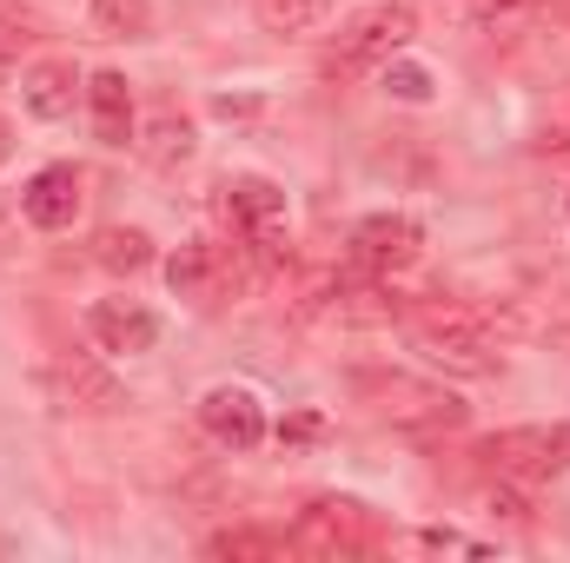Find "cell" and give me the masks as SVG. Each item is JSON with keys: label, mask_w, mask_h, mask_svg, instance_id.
Segmentation results:
<instances>
[{"label": "cell", "mask_w": 570, "mask_h": 563, "mask_svg": "<svg viewBox=\"0 0 570 563\" xmlns=\"http://www.w3.org/2000/svg\"><path fill=\"white\" fill-rule=\"evenodd\" d=\"M13 159V127H7V113H0V166Z\"/></svg>", "instance_id": "cell-24"}, {"label": "cell", "mask_w": 570, "mask_h": 563, "mask_svg": "<svg viewBox=\"0 0 570 563\" xmlns=\"http://www.w3.org/2000/svg\"><path fill=\"white\" fill-rule=\"evenodd\" d=\"M87 332H94L100 352H120V358H140V352L159 345V318L146 305H134V298H100L87 312Z\"/></svg>", "instance_id": "cell-10"}, {"label": "cell", "mask_w": 570, "mask_h": 563, "mask_svg": "<svg viewBox=\"0 0 570 563\" xmlns=\"http://www.w3.org/2000/svg\"><path fill=\"white\" fill-rule=\"evenodd\" d=\"M385 87H392L399 100H431V73L425 67H392V60H385Z\"/></svg>", "instance_id": "cell-22"}, {"label": "cell", "mask_w": 570, "mask_h": 563, "mask_svg": "<svg viewBox=\"0 0 570 563\" xmlns=\"http://www.w3.org/2000/svg\"><path fill=\"white\" fill-rule=\"evenodd\" d=\"M478 464L498 477V484H544L570 471V424H518V431H498L478 444Z\"/></svg>", "instance_id": "cell-5"}, {"label": "cell", "mask_w": 570, "mask_h": 563, "mask_svg": "<svg viewBox=\"0 0 570 563\" xmlns=\"http://www.w3.org/2000/svg\"><path fill=\"white\" fill-rule=\"evenodd\" d=\"M292 551H305V557H365V551H379V531H372L365 504L312 497L292 524Z\"/></svg>", "instance_id": "cell-6"}, {"label": "cell", "mask_w": 570, "mask_h": 563, "mask_svg": "<svg viewBox=\"0 0 570 563\" xmlns=\"http://www.w3.org/2000/svg\"><path fill=\"white\" fill-rule=\"evenodd\" d=\"M33 33H40V20H33V13H27L20 0H0V53L13 60V53H20V47L33 40Z\"/></svg>", "instance_id": "cell-20"}, {"label": "cell", "mask_w": 570, "mask_h": 563, "mask_svg": "<svg viewBox=\"0 0 570 563\" xmlns=\"http://www.w3.org/2000/svg\"><path fill=\"white\" fill-rule=\"evenodd\" d=\"M206 551H213V557H285L292 537H273V531H219Z\"/></svg>", "instance_id": "cell-19"}, {"label": "cell", "mask_w": 570, "mask_h": 563, "mask_svg": "<svg viewBox=\"0 0 570 563\" xmlns=\"http://www.w3.org/2000/svg\"><path fill=\"white\" fill-rule=\"evenodd\" d=\"M94 27L107 40H146L153 33V0H94Z\"/></svg>", "instance_id": "cell-17"}, {"label": "cell", "mask_w": 570, "mask_h": 563, "mask_svg": "<svg viewBox=\"0 0 570 563\" xmlns=\"http://www.w3.org/2000/svg\"><path fill=\"white\" fill-rule=\"evenodd\" d=\"M352 385H358V398H365L379 418L399 424V431H412V437L458 431V424H464V405H458L451 392L425 385V378H405V372H358Z\"/></svg>", "instance_id": "cell-3"}, {"label": "cell", "mask_w": 570, "mask_h": 563, "mask_svg": "<svg viewBox=\"0 0 570 563\" xmlns=\"http://www.w3.org/2000/svg\"><path fill=\"white\" fill-rule=\"evenodd\" d=\"M405 332L419 345V358L451 372V378H491L498 372V332L484 312L471 305H451V298H425L405 312Z\"/></svg>", "instance_id": "cell-1"}, {"label": "cell", "mask_w": 570, "mask_h": 563, "mask_svg": "<svg viewBox=\"0 0 570 563\" xmlns=\"http://www.w3.org/2000/svg\"><path fill=\"white\" fill-rule=\"evenodd\" d=\"M20 213H27V226H40V233L73 226V213H80V166H40V172L27 179V192H20Z\"/></svg>", "instance_id": "cell-11"}, {"label": "cell", "mask_w": 570, "mask_h": 563, "mask_svg": "<svg viewBox=\"0 0 570 563\" xmlns=\"http://www.w3.org/2000/svg\"><path fill=\"white\" fill-rule=\"evenodd\" d=\"M419 253H425V233H419V219H405V213H372V219H358V233H352L358 273H405Z\"/></svg>", "instance_id": "cell-8"}, {"label": "cell", "mask_w": 570, "mask_h": 563, "mask_svg": "<svg viewBox=\"0 0 570 563\" xmlns=\"http://www.w3.org/2000/svg\"><path fill=\"white\" fill-rule=\"evenodd\" d=\"M253 7H259V27L279 33V40L285 33H312L332 13V0H253Z\"/></svg>", "instance_id": "cell-18"}, {"label": "cell", "mask_w": 570, "mask_h": 563, "mask_svg": "<svg viewBox=\"0 0 570 563\" xmlns=\"http://www.w3.org/2000/svg\"><path fill=\"white\" fill-rule=\"evenodd\" d=\"M53 378H60V398H73L80 412H114V405H120L114 378H107V372H94L87 358H67V365H60Z\"/></svg>", "instance_id": "cell-15"}, {"label": "cell", "mask_w": 570, "mask_h": 563, "mask_svg": "<svg viewBox=\"0 0 570 563\" xmlns=\"http://www.w3.org/2000/svg\"><path fill=\"white\" fill-rule=\"evenodd\" d=\"M140 152H146V166H159V172L186 166V159H193V120L173 113V107H159V113L146 120V134H140Z\"/></svg>", "instance_id": "cell-14"}, {"label": "cell", "mask_w": 570, "mask_h": 563, "mask_svg": "<svg viewBox=\"0 0 570 563\" xmlns=\"http://www.w3.org/2000/svg\"><path fill=\"white\" fill-rule=\"evenodd\" d=\"M0 67H7V53H0Z\"/></svg>", "instance_id": "cell-26"}, {"label": "cell", "mask_w": 570, "mask_h": 563, "mask_svg": "<svg viewBox=\"0 0 570 563\" xmlns=\"http://www.w3.org/2000/svg\"><path fill=\"white\" fill-rule=\"evenodd\" d=\"M94 259H100L107 273H146V266H153V239H146L140 226H107V233L94 239Z\"/></svg>", "instance_id": "cell-16"}, {"label": "cell", "mask_w": 570, "mask_h": 563, "mask_svg": "<svg viewBox=\"0 0 570 563\" xmlns=\"http://www.w3.org/2000/svg\"><path fill=\"white\" fill-rule=\"evenodd\" d=\"M491 7H518V0H491Z\"/></svg>", "instance_id": "cell-25"}, {"label": "cell", "mask_w": 570, "mask_h": 563, "mask_svg": "<svg viewBox=\"0 0 570 563\" xmlns=\"http://www.w3.org/2000/svg\"><path fill=\"white\" fill-rule=\"evenodd\" d=\"M87 100H94V134H100V140L107 146L134 140V87H127V73L100 67V73L87 80Z\"/></svg>", "instance_id": "cell-13"}, {"label": "cell", "mask_w": 570, "mask_h": 563, "mask_svg": "<svg viewBox=\"0 0 570 563\" xmlns=\"http://www.w3.org/2000/svg\"><path fill=\"white\" fill-rule=\"evenodd\" d=\"M73 93H80V67L73 60H33L27 73H20V100H27V113L33 120H67L73 113Z\"/></svg>", "instance_id": "cell-12"}, {"label": "cell", "mask_w": 570, "mask_h": 563, "mask_svg": "<svg viewBox=\"0 0 570 563\" xmlns=\"http://www.w3.org/2000/svg\"><path fill=\"white\" fill-rule=\"evenodd\" d=\"M419 33V13L405 0H379V7H358L338 33H332V53H325V73H358V67H379L392 53H405Z\"/></svg>", "instance_id": "cell-4"}, {"label": "cell", "mask_w": 570, "mask_h": 563, "mask_svg": "<svg viewBox=\"0 0 570 563\" xmlns=\"http://www.w3.org/2000/svg\"><path fill=\"white\" fill-rule=\"evenodd\" d=\"M318 431H325V424L312 418V412H305V418H285V424H279V437H285V444H312Z\"/></svg>", "instance_id": "cell-23"}, {"label": "cell", "mask_w": 570, "mask_h": 563, "mask_svg": "<svg viewBox=\"0 0 570 563\" xmlns=\"http://www.w3.org/2000/svg\"><path fill=\"white\" fill-rule=\"evenodd\" d=\"M412 544L431 551V557H491V544H471V537H458V531H419Z\"/></svg>", "instance_id": "cell-21"}, {"label": "cell", "mask_w": 570, "mask_h": 563, "mask_svg": "<svg viewBox=\"0 0 570 563\" xmlns=\"http://www.w3.org/2000/svg\"><path fill=\"white\" fill-rule=\"evenodd\" d=\"M166 285L199 305V312H219L233 298H246L259 285V259L253 246H219V239H186L173 259H166Z\"/></svg>", "instance_id": "cell-2"}, {"label": "cell", "mask_w": 570, "mask_h": 563, "mask_svg": "<svg viewBox=\"0 0 570 563\" xmlns=\"http://www.w3.org/2000/svg\"><path fill=\"white\" fill-rule=\"evenodd\" d=\"M199 424H206V437L226 444V451H253V444L266 437V412H259V398H253L246 385H213V392L199 398Z\"/></svg>", "instance_id": "cell-9"}, {"label": "cell", "mask_w": 570, "mask_h": 563, "mask_svg": "<svg viewBox=\"0 0 570 563\" xmlns=\"http://www.w3.org/2000/svg\"><path fill=\"white\" fill-rule=\"evenodd\" d=\"M219 192H226V213H233L239 239H246L253 253H279L285 246V192L279 186L259 179V172H239V179H226Z\"/></svg>", "instance_id": "cell-7"}, {"label": "cell", "mask_w": 570, "mask_h": 563, "mask_svg": "<svg viewBox=\"0 0 570 563\" xmlns=\"http://www.w3.org/2000/svg\"><path fill=\"white\" fill-rule=\"evenodd\" d=\"M564 146H570V134H564Z\"/></svg>", "instance_id": "cell-27"}]
</instances>
